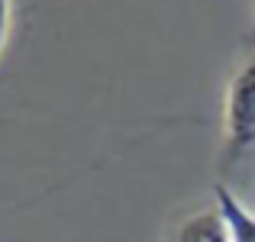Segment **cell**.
Returning a JSON list of instances; mask_svg holds the SVG:
<instances>
[{
	"instance_id": "3",
	"label": "cell",
	"mask_w": 255,
	"mask_h": 242,
	"mask_svg": "<svg viewBox=\"0 0 255 242\" xmlns=\"http://www.w3.org/2000/svg\"><path fill=\"white\" fill-rule=\"evenodd\" d=\"M174 242H230V230H226L220 210H200L187 217L174 233Z\"/></svg>"
},
{
	"instance_id": "4",
	"label": "cell",
	"mask_w": 255,
	"mask_h": 242,
	"mask_svg": "<svg viewBox=\"0 0 255 242\" xmlns=\"http://www.w3.org/2000/svg\"><path fill=\"white\" fill-rule=\"evenodd\" d=\"M10 19H13V0H0V52L10 39Z\"/></svg>"
},
{
	"instance_id": "1",
	"label": "cell",
	"mask_w": 255,
	"mask_h": 242,
	"mask_svg": "<svg viewBox=\"0 0 255 242\" xmlns=\"http://www.w3.org/2000/svg\"><path fill=\"white\" fill-rule=\"evenodd\" d=\"M255 149V55L230 78L223 100V165H233Z\"/></svg>"
},
{
	"instance_id": "2",
	"label": "cell",
	"mask_w": 255,
	"mask_h": 242,
	"mask_svg": "<svg viewBox=\"0 0 255 242\" xmlns=\"http://www.w3.org/2000/svg\"><path fill=\"white\" fill-rule=\"evenodd\" d=\"M217 210L230 230V242H255V213L223 184L217 187Z\"/></svg>"
}]
</instances>
